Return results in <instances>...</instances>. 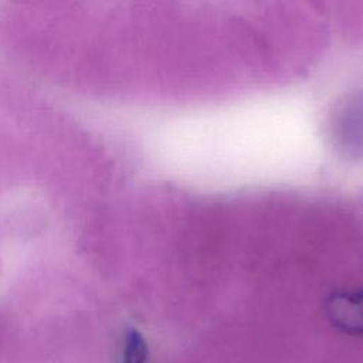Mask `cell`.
Wrapping results in <instances>:
<instances>
[{"label": "cell", "instance_id": "2", "mask_svg": "<svg viewBox=\"0 0 363 363\" xmlns=\"http://www.w3.org/2000/svg\"><path fill=\"white\" fill-rule=\"evenodd\" d=\"M149 347L143 335L136 329H129L125 336L121 363H146Z\"/></svg>", "mask_w": 363, "mask_h": 363}, {"label": "cell", "instance_id": "1", "mask_svg": "<svg viewBox=\"0 0 363 363\" xmlns=\"http://www.w3.org/2000/svg\"><path fill=\"white\" fill-rule=\"evenodd\" d=\"M328 311L337 329L352 336H363V291L333 295Z\"/></svg>", "mask_w": 363, "mask_h": 363}]
</instances>
